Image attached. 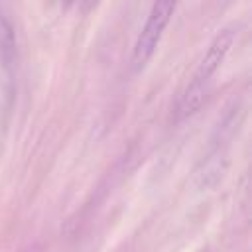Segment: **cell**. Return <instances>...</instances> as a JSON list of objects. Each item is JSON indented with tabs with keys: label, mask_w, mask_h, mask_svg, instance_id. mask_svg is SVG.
I'll return each instance as SVG.
<instances>
[{
	"label": "cell",
	"mask_w": 252,
	"mask_h": 252,
	"mask_svg": "<svg viewBox=\"0 0 252 252\" xmlns=\"http://www.w3.org/2000/svg\"><path fill=\"white\" fill-rule=\"evenodd\" d=\"M232 41H234V32L232 30H222V32H219L215 35V39L211 41L205 57L199 63V69L195 71L191 83L187 85V89H185V93L181 96L179 118L193 116L203 106V102H205V98L209 94L213 77L220 69L224 57L228 55V51L232 47Z\"/></svg>",
	"instance_id": "obj_1"
},
{
	"label": "cell",
	"mask_w": 252,
	"mask_h": 252,
	"mask_svg": "<svg viewBox=\"0 0 252 252\" xmlns=\"http://www.w3.org/2000/svg\"><path fill=\"white\" fill-rule=\"evenodd\" d=\"M173 10H175V2L171 0H161V2H156L148 14V20L134 43V53H132V63L136 69H142L150 57L154 55L161 35H163V30L165 26L169 24L171 16H173Z\"/></svg>",
	"instance_id": "obj_2"
}]
</instances>
